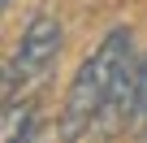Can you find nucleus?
<instances>
[{
	"label": "nucleus",
	"mask_w": 147,
	"mask_h": 143,
	"mask_svg": "<svg viewBox=\"0 0 147 143\" xmlns=\"http://www.w3.org/2000/svg\"><path fill=\"white\" fill-rule=\"evenodd\" d=\"M130 56H138L130 26H113L82 56V65L74 69V78L65 87L61 126H56L61 139H91V130H95V121H100V113H104V104H108V96H113V87H117Z\"/></svg>",
	"instance_id": "nucleus-1"
},
{
	"label": "nucleus",
	"mask_w": 147,
	"mask_h": 143,
	"mask_svg": "<svg viewBox=\"0 0 147 143\" xmlns=\"http://www.w3.org/2000/svg\"><path fill=\"white\" fill-rule=\"evenodd\" d=\"M61 52H65V26H61V18H56V13H35V18L22 26L13 52L5 56L0 100L9 104V100L35 96V91L52 78V69H56Z\"/></svg>",
	"instance_id": "nucleus-2"
},
{
	"label": "nucleus",
	"mask_w": 147,
	"mask_h": 143,
	"mask_svg": "<svg viewBox=\"0 0 147 143\" xmlns=\"http://www.w3.org/2000/svg\"><path fill=\"white\" fill-rule=\"evenodd\" d=\"M0 139H5V143H35V139H39V108H35V96L9 100L5 108H0Z\"/></svg>",
	"instance_id": "nucleus-3"
},
{
	"label": "nucleus",
	"mask_w": 147,
	"mask_h": 143,
	"mask_svg": "<svg viewBox=\"0 0 147 143\" xmlns=\"http://www.w3.org/2000/svg\"><path fill=\"white\" fill-rule=\"evenodd\" d=\"M130 134H134V139H147V52L138 56V108H134Z\"/></svg>",
	"instance_id": "nucleus-4"
},
{
	"label": "nucleus",
	"mask_w": 147,
	"mask_h": 143,
	"mask_svg": "<svg viewBox=\"0 0 147 143\" xmlns=\"http://www.w3.org/2000/svg\"><path fill=\"white\" fill-rule=\"evenodd\" d=\"M13 5H18V0H0V9H5V13H9V9H13Z\"/></svg>",
	"instance_id": "nucleus-5"
}]
</instances>
